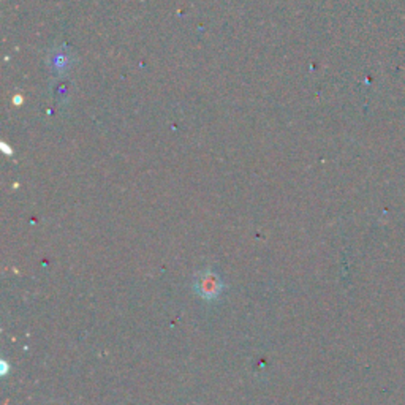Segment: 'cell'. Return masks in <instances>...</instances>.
Segmentation results:
<instances>
[{
    "label": "cell",
    "instance_id": "1",
    "mask_svg": "<svg viewBox=\"0 0 405 405\" xmlns=\"http://www.w3.org/2000/svg\"><path fill=\"white\" fill-rule=\"evenodd\" d=\"M197 288L201 296H209V298H214V296L219 294L220 292V282L213 274H206L199 277V282L197 283Z\"/></svg>",
    "mask_w": 405,
    "mask_h": 405
}]
</instances>
